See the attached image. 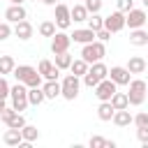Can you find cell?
<instances>
[{"label":"cell","instance_id":"cell-6","mask_svg":"<svg viewBox=\"0 0 148 148\" xmlns=\"http://www.w3.org/2000/svg\"><path fill=\"white\" fill-rule=\"evenodd\" d=\"M116 88H118V83H116V81H111V79L106 76V79H102V81L95 86V95H97V99H99V102H111V97H113Z\"/></svg>","mask_w":148,"mask_h":148},{"label":"cell","instance_id":"cell-4","mask_svg":"<svg viewBox=\"0 0 148 148\" xmlns=\"http://www.w3.org/2000/svg\"><path fill=\"white\" fill-rule=\"evenodd\" d=\"M146 90H148V83H146V81H141V79H132V81H130V92H127L130 104H134V106L143 104V99H146V95H148Z\"/></svg>","mask_w":148,"mask_h":148},{"label":"cell","instance_id":"cell-11","mask_svg":"<svg viewBox=\"0 0 148 148\" xmlns=\"http://www.w3.org/2000/svg\"><path fill=\"white\" fill-rule=\"evenodd\" d=\"M109 79L116 81L118 86H130V81H132V72H130L127 67H111V69H109Z\"/></svg>","mask_w":148,"mask_h":148},{"label":"cell","instance_id":"cell-24","mask_svg":"<svg viewBox=\"0 0 148 148\" xmlns=\"http://www.w3.org/2000/svg\"><path fill=\"white\" fill-rule=\"evenodd\" d=\"M111 104H113V109H127L130 106V97H127V92H113V97H111Z\"/></svg>","mask_w":148,"mask_h":148},{"label":"cell","instance_id":"cell-27","mask_svg":"<svg viewBox=\"0 0 148 148\" xmlns=\"http://www.w3.org/2000/svg\"><path fill=\"white\" fill-rule=\"evenodd\" d=\"M14 67H16V62L12 56H0V74H12Z\"/></svg>","mask_w":148,"mask_h":148},{"label":"cell","instance_id":"cell-14","mask_svg":"<svg viewBox=\"0 0 148 148\" xmlns=\"http://www.w3.org/2000/svg\"><path fill=\"white\" fill-rule=\"evenodd\" d=\"M95 37H97V32H95V30H90V28L74 30V35H72V39H74V42H79V44H90V42H95Z\"/></svg>","mask_w":148,"mask_h":148},{"label":"cell","instance_id":"cell-18","mask_svg":"<svg viewBox=\"0 0 148 148\" xmlns=\"http://www.w3.org/2000/svg\"><path fill=\"white\" fill-rule=\"evenodd\" d=\"M130 44H132V46H146V44H148V32L141 30V28H134V30L130 32Z\"/></svg>","mask_w":148,"mask_h":148},{"label":"cell","instance_id":"cell-1","mask_svg":"<svg viewBox=\"0 0 148 148\" xmlns=\"http://www.w3.org/2000/svg\"><path fill=\"white\" fill-rule=\"evenodd\" d=\"M14 76H16V81H21V83H25L28 88H35V86H42V74H39V69H35V67H30V65H18V67H14V72H12Z\"/></svg>","mask_w":148,"mask_h":148},{"label":"cell","instance_id":"cell-37","mask_svg":"<svg viewBox=\"0 0 148 148\" xmlns=\"http://www.w3.org/2000/svg\"><path fill=\"white\" fill-rule=\"evenodd\" d=\"M134 125H136V127L148 125V113H136V116H134Z\"/></svg>","mask_w":148,"mask_h":148},{"label":"cell","instance_id":"cell-26","mask_svg":"<svg viewBox=\"0 0 148 148\" xmlns=\"http://www.w3.org/2000/svg\"><path fill=\"white\" fill-rule=\"evenodd\" d=\"M90 148H116V141L104 139V136H90Z\"/></svg>","mask_w":148,"mask_h":148},{"label":"cell","instance_id":"cell-30","mask_svg":"<svg viewBox=\"0 0 148 148\" xmlns=\"http://www.w3.org/2000/svg\"><path fill=\"white\" fill-rule=\"evenodd\" d=\"M88 28L95 30V32L102 30V28H104V18H102L99 14H90V16H88Z\"/></svg>","mask_w":148,"mask_h":148},{"label":"cell","instance_id":"cell-33","mask_svg":"<svg viewBox=\"0 0 148 148\" xmlns=\"http://www.w3.org/2000/svg\"><path fill=\"white\" fill-rule=\"evenodd\" d=\"M14 32V28L9 25V21H5V23H0V42H5V39H9V35Z\"/></svg>","mask_w":148,"mask_h":148},{"label":"cell","instance_id":"cell-46","mask_svg":"<svg viewBox=\"0 0 148 148\" xmlns=\"http://www.w3.org/2000/svg\"><path fill=\"white\" fill-rule=\"evenodd\" d=\"M146 46H148V44H146Z\"/></svg>","mask_w":148,"mask_h":148},{"label":"cell","instance_id":"cell-41","mask_svg":"<svg viewBox=\"0 0 148 148\" xmlns=\"http://www.w3.org/2000/svg\"><path fill=\"white\" fill-rule=\"evenodd\" d=\"M5 106H7V104H5V97H0V113L5 111Z\"/></svg>","mask_w":148,"mask_h":148},{"label":"cell","instance_id":"cell-21","mask_svg":"<svg viewBox=\"0 0 148 148\" xmlns=\"http://www.w3.org/2000/svg\"><path fill=\"white\" fill-rule=\"evenodd\" d=\"M113 113H116V109H113L111 102H99V106H97V118L99 120H113Z\"/></svg>","mask_w":148,"mask_h":148},{"label":"cell","instance_id":"cell-40","mask_svg":"<svg viewBox=\"0 0 148 148\" xmlns=\"http://www.w3.org/2000/svg\"><path fill=\"white\" fill-rule=\"evenodd\" d=\"M97 39H99V42H109V39H111V30H106V28L97 30Z\"/></svg>","mask_w":148,"mask_h":148},{"label":"cell","instance_id":"cell-12","mask_svg":"<svg viewBox=\"0 0 148 148\" xmlns=\"http://www.w3.org/2000/svg\"><path fill=\"white\" fill-rule=\"evenodd\" d=\"M39 74L46 79V81H56L58 79V74H60V69H58V65L56 62H51V60H39Z\"/></svg>","mask_w":148,"mask_h":148},{"label":"cell","instance_id":"cell-17","mask_svg":"<svg viewBox=\"0 0 148 148\" xmlns=\"http://www.w3.org/2000/svg\"><path fill=\"white\" fill-rule=\"evenodd\" d=\"M2 141H5L7 146H21V143H23V134H21V130L9 127V130L5 132V136H2Z\"/></svg>","mask_w":148,"mask_h":148},{"label":"cell","instance_id":"cell-10","mask_svg":"<svg viewBox=\"0 0 148 148\" xmlns=\"http://www.w3.org/2000/svg\"><path fill=\"white\" fill-rule=\"evenodd\" d=\"M72 44V35H65V32H56L51 37V51L53 53H65Z\"/></svg>","mask_w":148,"mask_h":148},{"label":"cell","instance_id":"cell-25","mask_svg":"<svg viewBox=\"0 0 148 148\" xmlns=\"http://www.w3.org/2000/svg\"><path fill=\"white\" fill-rule=\"evenodd\" d=\"M88 16H90V12L86 9V5H74V7H72V18H74L76 23L88 21Z\"/></svg>","mask_w":148,"mask_h":148},{"label":"cell","instance_id":"cell-2","mask_svg":"<svg viewBox=\"0 0 148 148\" xmlns=\"http://www.w3.org/2000/svg\"><path fill=\"white\" fill-rule=\"evenodd\" d=\"M106 56V46H104V42H90V44H83V49H81V58L88 62V65H92V62H97V60H102Z\"/></svg>","mask_w":148,"mask_h":148},{"label":"cell","instance_id":"cell-22","mask_svg":"<svg viewBox=\"0 0 148 148\" xmlns=\"http://www.w3.org/2000/svg\"><path fill=\"white\" fill-rule=\"evenodd\" d=\"M44 99H46V95H44V88H42V86L28 88V102H30V104H35V106H37V104H42Z\"/></svg>","mask_w":148,"mask_h":148},{"label":"cell","instance_id":"cell-39","mask_svg":"<svg viewBox=\"0 0 148 148\" xmlns=\"http://www.w3.org/2000/svg\"><path fill=\"white\" fill-rule=\"evenodd\" d=\"M132 7H134V0H118V9H120V12H125V14H127Z\"/></svg>","mask_w":148,"mask_h":148},{"label":"cell","instance_id":"cell-20","mask_svg":"<svg viewBox=\"0 0 148 148\" xmlns=\"http://www.w3.org/2000/svg\"><path fill=\"white\" fill-rule=\"evenodd\" d=\"M42 88H44V95H46V99H56V97L62 92V86L58 83V79H56V81H46Z\"/></svg>","mask_w":148,"mask_h":148},{"label":"cell","instance_id":"cell-29","mask_svg":"<svg viewBox=\"0 0 148 148\" xmlns=\"http://www.w3.org/2000/svg\"><path fill=\"white\" fill-rule=\"evenodd\" d=\"M56 65H58V69H69V65H72V56L65 51V53H56Z\"/></svg>","mask_w":148,"mask_h":148},{"label":"cell","instance_id":"cell-35","mask_svg":"<svg viewBox=\"0 0 148 148\" xmlns=\"http://www.w3.org/2000/svg\"><path fill=\"white\" fill-rule=\"evenodd\" d=\"M9 90H12V88H9L7 79H5V76H0V97H5V99H7V97H9Z\"/></svg>","mask_w":148,"mask_h":148},{"label":"cell","instance_id":"cell-34","mask_svg":"<svg viewBox=\"0 0 148 148\" xmlns=\"http://www.w3.org/2000/svg\"><path fill=\"white\" fill-rule=\"evenodd\" d=\"M83 5H86V9H88L90 14H97V12L102 9V0H86Z\"/></svg>","mask_w":148,"mask_h":148},{"label":"cell","instance_id":"cell-9","mask_svg":"<svg viewBox=\"0 0 148 148\" xmlns=\"http://www.w3.org/2000/svg\"><path fill=\"white\" fill-rule=\"evenodd\" d=\"M56 25L62 28V30L72 25V9L67 5H60V2L56 5Z\"/></svg>","mask_w":148,"mask_h":148},{"label":"cell","instance_id":"cell-3","mask_svg":"<svg viewBox=\"0 0 148 148\" xmlns=\"http://www.w3.org/2000/svg\"><path fill=\"white\" fill-rule=\"evenodd\" d=\"M9 97H12V106L21 113V111H25V106L30 104L28 102V86L25 83H16V86H12V90H9Z\"/></svg>","mask_w":148,"mask_h":148},{"label":"cell","instance_id":"cell-23","mask_svg":"<svg viewBox=\"0 0 148 148\" xmlns=\"http://www.w3.org/2000/svg\"><path fill=\"white\" fill-rule=\"evenodd\" d=\"M21 134H23V141H28V143H32V141L39 139V130L35 125H28V123L21 127Z\"/></svg>","mask_w":148,"mask_h":148},{"label":"cell","instance_id":"cell-16","mask_svg":"<svg viewBox=\"0 0 148 148\" xmlns=\"http://www.w3.org/2000/svg\"><path fill=\"white\" fill-rule=\"evenodd\" d=\"M113 123H116L118 127H127L130 123H134V116H132L127 109H116V113H113Z\"/></svg>","mask_w":148,"mask_h":148},{"label":"cell","instance_id":"cell-44","mask_svg":"<svg viewBox=\"0 0 148 148\" xmlns=\"http://www.w3.org/2000/svg\"><path fill=\"white\" fill-rule=\"evenodd\" d=\"M143 5H146V7H148V0H143Z\"/></svg>","mask_w":148,"mask_h":148},{"label":"cell","instance_id":"cell-45","mask_svg":"<svg viewBox=\"0 0 148 148\" xmlns=\"http://www.w3.org/2000/svg\"><path fill=\"white\" fill-rule=\"evenodd\" d=\"M35 2H37V0H35ZM39 2H44V0H39Z\"/></svg>","mask_w":148,"mask_h":148},{"label":"cell","instance_id":"cell-31","mask_svg":"<svg viewBox=\"0 0 148 148\" xmlns=\"http://www.w3.org/2000/svg\"><path fill=\"white\" fill-rule=\"evenodd\" d=\"M39 35L53 37V35H56V23H53V21H42V23H39Z\"/></svg>","mask_w":148,"mask_h":148},{"label":"cell","instance_id":"cell-7","mask_svg":"<svg viewBox=\"0 0 148 148\" xmlns=\"http://www.w3.org/2000/svg\"><path fill=\"white\" fill-rule=\"evenodd\" d=\"M146 9H130L127 14H125V25H130V30H134V28H143V23H146Z\"/></svg>","mask_w":148,"mask_h":148},{"label":"cell","instance_id":"cell-36","mask_svg":"<svg viewBox=\"0 0 148 148\" xmlns=\"http://www.w3.org/2000/svg\"><path fill=\"white\" fill-rule=\"evenodd\" d=\"M14 113H18V111H16V109H14V106H5V111H2V113H0V118H2V120H5V125H7V120H9V118H12V116H14Z\"/></svg>","mask_w":148,"mask_h":148},{"label":"cell","instance_id":"cell-28","mask_svg":"<svg viewBox=\"0 0 148 148\" xmlns=\"http://www.w3.org/2000/svg\"><path fill=\"white\" fill-rule=\"evenodd\" d=\"M69 69H72V74H76V76H83V74L88 72V62H86L83 58H79V60H72Z\"/></svg>","mask_w":148,"mask_h":148},{"label":"cell","instance_id":"cell-38","mask_svg":"<svg viewBox=\"0 0 148 148\" xmlns=\"http://www.w3.org/2000/svg\"><path fill=\"white\" fill-rule=\"evenodd\" d=\"M136 136H139V141H141V143H146V141H148V125L136 127Z\"/></svg>","mask_w":148,"mask_h":148},{"label":"cell","instance_id":"cell-15","mask_svg":"<svg viewBox=\"0 0 148 148\" xmlns=\"http://www.w3.org/2000/svg\"><path fill=\"white\" fill-rule=\"evenodd\" d=\"M14 35H16L18 39H30V37H32V25L23 18V21L14 23Z\"/></svg>","mask_w":148,"mask_h":148},{"label":"cell","instance_id":"cell-8","mask_svg":"<svg viewBox=\"0 0 148 148\" xmlns=\"http://www.w3.org/2000/svg\"><path fill=\"white\" fill-rule=\"evenodd\" d=\"M104 28L106 30H111V32H120L123 28H125V12H113V14H109L106 18H104Z\"/></svg>","mask_w":148,"mask_h":148},{"label":"cell","instance_id":"cell-5","mask_svg":"<svg viewBox=\"0 0 148 148\" xmlns=\"http://www.w3.org/2000/svg\"><path fill=\"white\" fill-rule=\"evenodd\" d=\"M60 86H62V92H60V95H62L65 99H69V102H72V99H76L79 88H81V81H79V76H76V74H67V76L62 79V83H60Z\"/></svg>","mask_w":148,"mask_h":148},{"label":"cell","instance_id":"cell-32","mask_svg":"<svg viewBox=\"0 0 148 148\" xmlns=\"http://www.w3.org/2000/svg\"><path fill=\"white\" fill-rule=\"evenodd\" d=\"M23 125H25V118H23L21 113H14V116L7 120V127H16V130H21Z\"/></svg>","mask_w":148,"mask_h":148},{"label":"cell","instance_id":"cell-43","mask_svg":"<svg viewBox=\"0 0 148 148\" xmlns=\"http://www.w3.org/2000/svg\"><path fill=\"white\" fill-rule=\"evenodd\" d=\"M9 2H12V5H23L25 0H9Z\"/></svg>","mask_w":148,"mask_h":148},{"label":"cell","instance_id":"cell-13","mask_svg":"<svg viewBox=\"0 0 148 148\" xmlns=\"http://www.w3.org/2000/svg\"><path fill=\"white\" fill-rule=\"evenodd\" d=\"M25 16H28V14H25L23 5H9L7 12H5V18H7L9 23H18V21H23Z\"/></svg>","mask_w":148,"mask_h":148},{"label":"cell","instance_id":"cell-42","mask_svg":"<svg viewBox=\"0 0 148 148\" xmlns=\"http://www.w3.org/2000/svg\"><path fill=\"white\" fill-rule=\"evenodd\" d=\"M44 5H58V0H44Z\"/></svg>","mask_w":148,"mask_h":148},{"label":"cell","instance_id":"cell-19","mask_svg":"<svg viewBox=\"0 0 148 148\" xmlns=\"http://www.w3.org/2000/svg\"><path fill=\"white\" fill-rule=\"evenodd\" d=\"M127 69H130L132 74H143V72H146V60H143L141 56H132V58L127 60Z\"/></svg>","mask_w":148,"mask_h":148}]
</instances>
